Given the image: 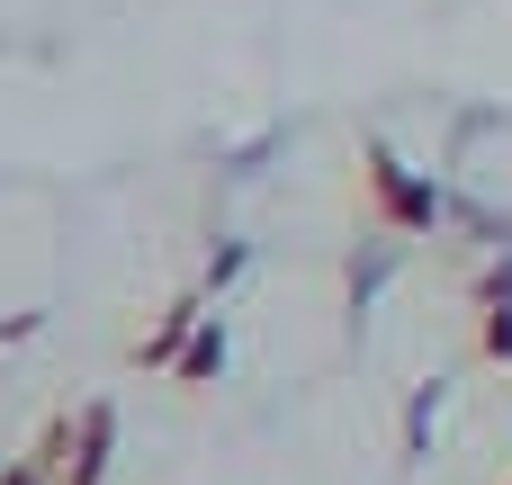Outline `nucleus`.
Segmentation results:
<instances>
[{"mask_svg":"<svg viewBox=\"0 0 512 485\" xmlns=\"http://www.w3.org/2000/svg\"><path fill=\"white\" fill-rule=\"evenodd\" d=\"M27 459H36L54 485H108V468H117V405H108V396H81V405H63Z\"/></svg>","mask_w":512,"mask_h":485,"instance_id":"f257e3e1","label":"nucleus"},{"mask_svg":"<svg viewBox=\"0 0 512 485\" xmlns=\"http://www.w3.org/2000/svg\"><path fill=\"white\" fill-rule=\"evenodd\" d=\"M369 207H378V234H396V243L441 234V225L459 216V207H450V189H441L432 171L396 162V153H369Z\"/></svg>","mask_w":512,"mask_h":485,"instance_id":"f03ea898","label":"nucleus"},{"mask_svg":"<svg viewBox=\"0 0 512 485\" xmlns=\"http://www.w3.org/2000/svg\"><path fill=\"white\" fill-rule=\"evenodd\" d=\"M477 351H486L495 369H512V261L504 252L477 270Z\"/></svg>","mask_w":512,"mask_h":485,"instance_id":"7ed1b4c3","label":"nucleus"},{"mask_svg":"<svg viewBox=\"0 0 512 485\" xmlns=\"http://www.w3.org/2000/svg\"><path fill=\"white\" fill-rule=\"evenodd\" d=\"M216 369H225V315H198V324L180 333V351H171V378H180V387H207Z\"/></svg>","mask_w":512,"mask_h":485,"instance_id":"20e7f679","label":"nucleus"},{"mask_svg":"<svg viewBox=\"0 0 512 485\" xmlns=\"http://www.w3.org/2000/svg\"><path fill=\"white\" fill-rule=\"evenodd\" d=\"M504 485H512V477H504Z\"/></svg>","mask_w":512,"mask_h":485,"instance_id":"39448f33","label":"nucleus"}]
</instances>
